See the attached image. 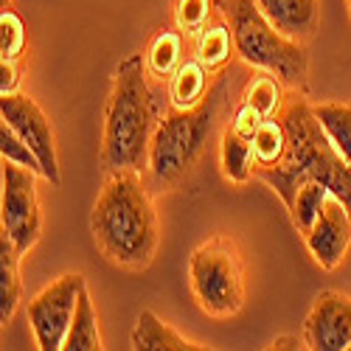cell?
<instances>
[{"label": "cell", "mask_w": 351, "mask_h": 351, "mask_svg": "<svg viewBox=\"0 0 351 351\" xmlns=\"http://www.w3.org/2000/svg\"><path fill=\"white\" fill-rule=\"evenodd\" d=\"M278 115L287 130V149L278 163L256 169V178L265 180L284 199L287 208L306 180H317L337 199H343L351 214V166L320 127L312 104L301 96H289Z\"/></svg>", "instance_id": "1"}, {"label": "cell", "mask_w": 351, "mask_h": 351, "mask_svg": "<svg viewBox=\"0 0 351 351\" xmlns=\"http://www.w3.org/2000/svg\"><path fill=\"white\" fill-rule=\"evenodd\" d=\"M93 239L107 261L124 270H143L158 250V214L141 171H107L90 214Z\"/></svg>", "instance_id": "2"}, {"label": "cell", "mask_w": 351, "mask_h": 351, "mask_svg": "<svg viewBox=\"0 0 351 351\" xmlns=\"http://www.w3.org/2000/svg\"><path fill=\"white\" fill-rule=\"evenodd\" d=\"M146 56L132 53L115 68L112 90L104 107V135H101V169H146L149 149L158 130V101L146 82Z\"/></svg>", "instance_id": "3"}, {"label": "cell", "mask_w": 351, "mask_h": 351, "mask_svg": "<svg viewBox=\"0 0 351 351\" xmlns=\"http://www.w3.org/2000/svg\"><path fill=\"white\" fill-rule=\"evenodd\" d=\"M230 73L217 76L208 96L191 110H169V115L158 124L152 149H149V174L158 189H174L191 166L206 152V146L219 124V115L228 104Z\"/></svg>", "instance_id": "4"}, {"label": "cell", "mask_w": 351, "mask_h": 351, "mask_svg": "<svg viewBox=\"0 0 351 351\" xmlns=\"http://www.w3.org/2000/svg\"><path fill=\"white\" fill-rule=\"evenodd\" d=\"M222 9L230 20L233 51L250 68L276 76L281 84L292 87V90H301L309 76V56L304 43L281 34L261 14L256 0H222Z\"/></svg>", "instance_id": "5"}, {"label": "cell", "mask_w": 351, "mask_h": 351, "mask_svg": "<svg viewBox=\"0 0 351 351\" xmlns=\"http://www.w3.org/2000/svg\"><path fill=\"white\" fill-rule=\"evenodd\" d=\"M189 284L197 306L211 317H230L245 304V265L237 242L214 237L189 258Z\"/></svg>", "instance_id": "6"}, {"label": "cell", "mask_w": 351, "mask_h": 351, "mask_svg": "<svg viewBox=\"0 0 351 351\" xmlns=\"http://www.w3.org/2000/svg\"><path fill=\"white\" fill-rule=\"evenodd\" d=\"M37 178L40 174L3 160V197H0V222L14 239L20 253H28L43 233V214L37 199Z\"/></svg>", "instance_id": "7"}, {"label": "cell", "mask_w": 351, "mask_h": 351, "mask_svg": "<svg viewBox=\"0 0 351 351\" xmlns=\"http://www.w3.org/2000/svg\"><path fill=\"white\" fill-rule=\"evenodd\" d=\"M82 289H84V276L68 273L62 278H56L53 284H48L28 304V324H32L37 346L43 351H60L65 346Z\"/></svg>", "instance_id": "8"}, {"label": "cell", "mask_w": 351, "mask_h": 351, "mask_svg": "<svg viewBox=\"0 0 351 351\" xmlns=\"http://www.w3.org/2000/svg\"><path fill=\"white\" fill-rule=\"evenodd\" d=\"M0 115L34 149V155L43 163V178L51 180V186H60L62 178H60V160H56L53 130L43 107L23 93H6L0 96Z\"/></svg>", "instance_id": "9"}, {"label": "cell", "mask_w": 351, "mask_h": 351, "mask_svg": "<svg viewBox=\"0 0 351 351\" xmlns=\"http://www.w3.org/2000/svg\"><path fill=\"white\" fill-rule=\"evenodd\" d=\"M304 343L312 351L351 348V295L335 289L320 292L304 320Z\"/></svg>", "instance_id": "10"}, {"label": "cell", "mask_w": 351, "mask_h": 351, "mask_svg": "<svg viewBox=\"0 0 351 351\" xmlns=\"http://www.w3.org/2000/svg\"><path fill=\"white\" fill-rule=\"evenodd\" d=\"M304 242L309 247V256L315 258V265H320L324 270L340 267V261L351 247V214L343 206V199H337L335 194L326 197L317 219L304 233Z\"/></svg>", "instance_id": "11"}, {"label": "cell", "mask_w": 351, "mask_h": 351, "mask_svg": "<svg viewBox=\"0 0 351 351\" xmlns=\"http://www.w3.org/2000/svg\"><path fill=\"white\" fill-rule=\"evenodd\" d=\"M265 121L261 115L247 107L245 101L237 107L233 119L228 124V130L222 132V171L230 183H247L250 174H253V138L258 124Z\"/></svg>", "instance_id": "12"}, {"label": "cell", "mask_w": 351, "mask_h": 351, "mask_svg": "<svg viewBox=\"0 0 351 351\" xmlns=\"http://www.w3.org/2000/svg\"><path fill=\"white\" fill-rule=\"evenodd\" d=\"M265 14L281 34L292 40H309L320 20V0H256Z\"/></svg>", "instance_id": "13"}, {"label": "cell", "mask_w": 351, "mask_h": 351, "mask_svg": "<svg viewBox=\"0 0 351 351\" xmlns=\"http://www.w3.org/2000/svg\"><path fill=\"white\" fill-rule=\"evenodd\" d=\"M132 348L135 351H202L208 346L183 337L178 329H171L166 320H160L152 309H143L138 315L135 329H132Z\"/></svg>", "instance_id": "14"}, {"label": "cell", "mask_w": 351, "mask_h": 351, "mask_svg": "<svg viewBox=\"0 0 351 351\" xmlns=\"http://www.w3.org/2000/svg\"><path fill=\"white\" fill-rule=\"evenodd\" d=\"M208 68L199 60H186L171 73L169 82V101L174 110H191L208 96Z\"/></svg>", "instance_id": "15"}, {"label": "cell", "mask_w": 351, "mask_h": 351, "mask_svg": "<svg viewBox=\"0 0 351 351\" xmlns=\"http://www.w3.org/2000/svg\"><path fill=\"white\" fill-rule=\"evenodd\" d=\"M20 250L14 239L0 233V324H9L20 304Z\"/></svg>", "instance_id": "16"}, {"label": "cell", "mask_w": 351, "mask_h": 351, "mask_svg": "<svg viewBox=\"0 0 351 351\" xmlns=\"http://www.w3.org/2000/svg\"><path fill=\"white\" fill-rule=\"evenodd\" d=\"M62 348L65 351H99V348H104L101 346V335H99V317H96L90 295H87V287L82 289V295H79V306H76L73 324L68 329V337H65Z\"/></svg>", "instance_id": "17"}, {"label": "cell", "mask_w": 351, "mask_h": 351, "mask_svg": "<svg viewBox=\"0 0 351 351\" xmlns=\"http://www.w3.org/2000/svg\"><path fill=\"white\" fill-rule=\"evenodd\" d=\"M320 127L326 130L329 141L335 143V149L346 158V163L351 166V104H337V101H326V104H315L312 107Z\"/></svg>", "instance_id": "18"}, {"label": "cell", "mask_w": 351, "mask_h": 351, "mask_svg": "<svg viewBox=\"0 0 351 351\" xmlns=\"http://www.w3.org/2000/svg\"><path fill=\"white\" fill-rule=\"evenodd\" d=\"M284 149H287V130H284L281 115L265 119L258 124L256 138H253V171L278 163Z\"/></svg>", "instance_id": "19"}, {"label": "cell", "mask_w": 351, "mask_h": 351, "mask_svg": "<svg viewBox=\"0 0 351 351\" xmlns=\"http://www.w3.org/2000/svg\"><path fill=\"white\" fill-rule=\"evenodd\" d=\"M332 191L324 186V183H317V180H306L295 199H292V206H289V217H292V225L298 228V233H306L312 228V222L317 219L320 208H324V202Z\"/></svg>", "instance_id": "20"}, {"label": "cell", "mask_w": 351, "mask_h": 351, "mask_svg": "<svg viewBox=\"0 0 351 351\" xmlns=\"http://www.w3.org/2000/svg\"><path fill=\"white\" fill-rule=\"evenodd\" d=\"M180 53H183V40L174 32H163L152 40L149 51H146V71L155 76H171L180 68Z\"/></svg>", "instance_id": "21"}, {"label": "cell", "mask_w": 351, "mask_h": 351, "mask_svg": "<svg viewBox=\"0 0 351 351\" xmlns=\"http://www.w3.org/2000/svg\"><path fill=\"white\" fill-rule=\"evenodd\" d=\"M242 101H245L247 107H253V110L261 115V119H276L287 99H281V82H278L276 76L265 73V76H256V79L247 84Z\"/></svg>", "instance_id": "22"}, {"label": "cell", "mask_w": 351, "mask_h": 351, "mask_svg": "<svg viewBox=\"0 0 351 351\" xmlns=\"http://www.w3.org/2000/svg\"><path fill=\"white\" fill-rule=\"evenodd\" d=\"M230 48H233V32L228 25H206L197 40V60L208 71L222 68L230 60Z\"/></svg>", "instance_id": "23"}, {"label": "cell", "mask_w": 351, "mask_h": 351, "mask_svg": "<svg viewBox=\"0 0 351 351\" xmlns=\"http://www.w3.org/2000/svg\"><path fill=\"white\" fill-rule=\"evenodd\" d=\"M0 152H3V160L17 163V166H25V169L37 171L40 178H43V163H40V158L34 155L32 146H28L6 121H3V127H0Z\"/></svg>", "instance_id": "24"}, {"label": "cell", "mask_w": 351, "mask_h": 351, "mask_svg": "<svg viewBox=\"0 0 351 351\" xmlns=\"http://www.w3.org/2000/svg\"><path fill=\"white\" fill-rule=\"evenodd\" d=\"M208 14H211V0H178V25L186 34H199L202 28L208 25Z\"/></svg>", "instance_id": "25"}, {"label": "cell", "mask_w": 351, "mask_h": 351, "mask_svg": "<svg viewBox=\"0 0 351 351\" xmlns=\"http://www.w3.org/2000/svg\"><path fill=\"white\" fill-rule=\"evenodd\" d=\"M0 28H3V60H17L25 48V28H23V20L3 3V14H0Z\"/></svg>", "instance_id": "26"}, {"label": "cell", "mask_w": 351, "mask_h": 351, "mask_svg": "<svg viewBox=\"0 0 351 351\" xmlns=\"http://www.w3.org/2000/svg\"><path fill=\"white\" fill-rule=\"evenodd\" d=\"M3 79H0V96L6 93H17L14 87L20 82V68H17V60H3V68H0Z\"/></svg>", "instance_id": "27"}, {"label": "cell", "mask_w": 351, "mask_h": 351, "mask_svg": "<svg viewBox=\"0 0 351 351\" xmlns=\"http://www.w3.org/2000/svg\"><path fill=\"white\" fill-rule=\"evenodd\" d=\"M270 348H301V346H298V337H278Z\"/></svg>", "instance_id": "28"}, {"label": "cell", "mask_w": 351, "mask_h": 351, "mask_svg": "<svg viewBox=\"0 0 351 351\" xmlns=\"http://www.w3.org/2000/svg\"><path fill=\"white\" fill-rule=\"evenodd\" d=\"M348 9H351V0H348Z\"/></svg>", "instance_id": "29"}]
</instances>
